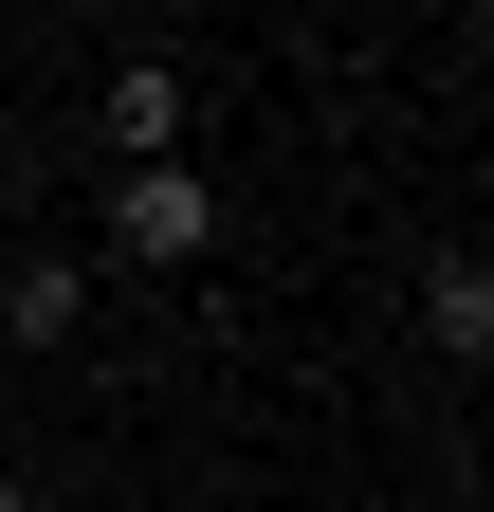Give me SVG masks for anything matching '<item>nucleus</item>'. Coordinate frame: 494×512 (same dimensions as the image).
<instances>
[{
	"mask_svg": "<svg viewBox=\"0 0 494 512\" xmlns=\"http://www.w3.org/2000/svg\"><path fill=\"white\" fill-rule=\"evenodd\" d=\"M0 512H37V494H19V476H0Z\"/></svg>",
	"mask_w": 494,
	"mask_h": 512,
	"instance_id": "nucleus-5",
	"label": "nucleus"
},
{
	"mask_svg": "<svg viewBox=\"0 0 494 512\" xmlns=\"http://www.w3.org/2000/svg\"><path fill=\"white\" fill-rule=\"evenodd\" d=\"M92 128H110L129 165H165V147H183V74H110V110H92Z\"/></svg>",
	"mask_w": 494,
	"mask_h": 512,
	"instance_id": "nucleus-4",
	"label": "nucleus"
},
{
	"mask_svg": "<svg viewBox=\"0 0 494 512\" xmlns=\"http://www.w3.org/2000/svg\"><path fill=\"white\" fill-rule=\"evenodd\" d=\"M421 330H440L458 366L494 348V256H476V238H458V256H421Z\"/></svg>",
	"mask_w": 494,
	"mask_h": 512,
	"instance_id": "nucleus-3",
	"label": "nucleus"
},
{
	"mask_svg": "<svg viewBox=\"0 0 494 512\" xmlns=\"http://www.w3.org/2000/svg\"><path fill=\"white\" fill-rule=\"evenodd\" d=\"M110 256H129V275H183V256H220V183L202 165H129V183H110Z\"/></svg>",
	"mask_w": 494,
	"mask_h": 512,
	"instance_id": "nucleus-1",
	"label": "nucleus"
},
{
	"mask_svg": "<svg viewBox=\"0 0 494 512\" xmlns=\"http://www.w3.org/2000/svg\"><path fill=\"white\" fill-rule=\"evenodd\" d=\"M74 311H92V256H19L0 275V348H74Z\"/></svg>",
	"mask_w": 494,
	"mask_h": 512,
	"instance_id": "nucleus-2",
	"label": "nucleus"
}]
</instances>
